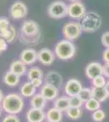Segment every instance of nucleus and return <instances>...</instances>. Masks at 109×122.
I'll list each match as a JSON object with an SVG mask.
<instances>
[{
  "label": "nucleus",
  "mask_w": 109,
  "mask_h": 122,
  "mask_svg": "<svg viewBox=\"0 0 109 122\" xmlns=\"http://www.w3.org/2000/svg\"><path fill=\"white\" fill-rule=\"evenodd\" d=\"M41 38L40 28L34 20H29L22 24L21 28V42L26 45H36Z\"/></svg>",
  "instance_id": "f257e3e1"
},
{
  "label": "nucleus",
  "mask_w": 109,
  "mask_h": 122,
  "mask_svg": "<svg viewBox=\"0 0 109 122\" xmlns=\"http://www.w3.org/2000/svg\"><path fill=\"white\" fill-rule=\"evenodd\" d=\"M82 29L85 33H94L100 29L102 18L94 11H87L86 15L80 20Z\"/></svg>",
  "instance_id": "f03ea898"
},
{
  "label": "nucleus",
  "mask_w": 109,
  "mask_h": 122,
  "mask_svg": "<svg viewBox=\"0 0 109 122\" xmlns=\"http://www.w3.org/2000/svg\"><path fill=\"white\" fill-rule=\"evenodd\" d=\"M3 111L9 114H18L24 107V100L21 95L17 94H10L3 98L2 102Z\"/></svg>",
  "instance_id": "7ed1b4c3"
},
{
  "label": "nucleus",
  "mask_w": 109,
  "mask_h": 122,
  "mask_svg": "<svg viewBox=\"0 0 109 122\" xmlns=\"http://www.w3.org/2000/svg\"><path fill=\"white\" fill-rule=\"evenodd\" d=\"M54 52L58 59L61 60H68L72 59L76 54V46L72 41L62 39L56 43Z\"/></svg>",
  "instance_id": "20e7f679"
},
{
  "label": "nucleus",
  "mask_w": 109,
  "mask_h": 122,
  "mask_svg": "<svg viewBox=\"0 0 109 122\" xmlns=\"http://www.w3.org/2000/svg\"><path fill=\"white\" fill-rule=\"evenodd\" d=\"M47 13L52 19L64 18L68 15V5L63 1L52 2L47 7Z\"/></svg>",
  "instance_id": "39448f33"
},
{
  "label": "nucleus",
  "mask_w": 109,
  "mask_h": 122,
  "mask_svg": "<svg viewBox=\"0 0 109 122\" xmlns=\"http://www.w3.org/2000/svg\"><path fill=\"white\" fill-rule=\"evenodd\" d=\"M82 32L83 31L80 23L75 22V21L65 23L62 29V33L64 38L67 40L72 41V42L80 38Z\"/></svg>",
  "instance_id": "423d86ee"
},
{
  "label": "nucleus",
  "mask_w": 109,
  "mask_h": 122,
  "mask_svg": "<svg viewBox=\"0 0 109 122\" xmlns=\"http://www.w3.org/2000/svg\"><path fill=\"white\" fill-rule=\"evenodd\" d=\"M87 12L86 7L81 1L72 2L68 5V15L74 20H81Z\"/></svg>",
  "instance_id": "0eeeda50"
},
{
  "label": "nucleus",
  "mask_w": 109,
  "mask_h": 122,
  "mask_svg": "<svg viewBox=\"0 0 109 122\" xmlns=\"http://www.w3.org/2000/svg\"><path fill=\"white\" fill-rule=\"evenodd\" d=\"M10 15L15 20H21L25 18L28 14V8L26 5L22 2L16 1L10 7Z\"/></svg>",
  "instance_id": "6e6552de"
},
{
  "label": "nucleus",
  "mask_w": 109,
  "mask_h": 122,
  "mask_svg": "<svg viewBox=\"0 0 109 122\" xmlns=\"http://www.w3.org/2000/svg\"><path fill=\"white\" fill-rule=\"evenodd\" d=\"M55 54L49 48H42L37 51V60L43 65H51L55 62Z\"/></svg>",
  "instance_id": "1a4fd4ad"
},
{
  "label": "nucleus",
  "mask_w": 109,
  "mask_h": 122,
  "mask_svg": "<svg viewBox=\"0 0 109 122\" xmlns=\"http://www.w3.org/2000/svg\"><path fill=\"white\" fill-rule=\"evenodd\" d=\"M82 88V85L80 81L73 78L66 82V85L64 86V91L68 97H73V96L78 95Z\"/></svg>",
  "instance_id": "9d476101"
},
{
  "label": "nucleus",
  "mask_w": 109,
  "mask_h": 122,
  "mask_svg": "<svg viewBox=\"0 0 109 122\" xmlns=\"http://www.w3.org/2000/svg\"><path fill=\"white\" fill-rule=\"evenodd\" d=\"M86 75L89 79L93 80L99 76L104 75L103 65L98 62H91L86 67Z\"/></svg>",
  "instance_id": "9b49d317"
},
{
  "label": "nucleus",
  "mask_w": 109,
  "mask_h": 122,
  "mask_svg": "<svg viewBox=\"0 0 109 122\" xmlns=\"http://www.w3.org/2000/svg\"><path fill=\"white\" fill-rule=\"evenodd\" d=\"M20 60L26 65L34 64L37 60V51L33 48L25 49L20 55Z\"/></svg>",
  "instance_id": "f8f14e48"
},
{
  "label": "nucleus",
  "mask_w": 109,
  "mask_h": 122,
  "mask_svg": "<svg viewBox=\"0 0 109 122\" xmlns=\"http://www.w3.org/2000/svg\"><path fill=\"white\" fill-rule=\"evenodd\" d=\"M40 94L47 100L51 101V100L57 99V96L59 94V89L51 84L45 83L44 85H42Z\"/></svg>",
  "instance_id": "ddd939ff"
},
{
  "label": "nucleus",
  "mask_w": 109,
  "mask_h": 122,
  "mask_svg": "<svg viewBox=\"0 0 109 122\" xmlns=\"http://www.w3.org/2000/svg\"><path fill=\"white\" fill-rule=\"evenodd\" d=\"M45 83H49L53 86H56L58 89L62 87L63 85V77L59 72H55V71H51L48 72L46 75L45 77Z\"/></svg>",
  "instance_id": "4468645a"
},
{
  "label": "nucleus",
  "mask_w": 109,
  "mask_h": 122,
  "mask_svg": "<svg viewBox=\"0 0 109 122\" xmlns=\"http://www.w3.org/2000/svg\"><path fill=\"white\" fill-rule=\"evenodd\" d=\"M45 117V113L42 109L32 107L27 112V120L29 122H42Z\"/></svg>",
  "instance_id": "2eb2a0df"
},
{
  "label": "nucleus",
  "mask_w": 109,
  "mask_h": 122,
  "mask_svg": "<svg viewBox=\"0 0 109 122\" xmlns=\"http://www.w3.org/2000/svg\"><path fill=\"white\" fill-rule=\"evenodd\" d=\"M10 71L15 74L21 76L26 73V64L20 60H15L10 65Z\"/></svg>",
  "instance_id": "dca6fc26"
},
{
  "label": "nucleus",
  "mask_w": 109,
  "mask_h": 122,
  "mask_svg": "<svg viewBox=\"0 0 109 122\" xmlns=\"http://www.w3.org/2000/svg\"><path fill=\"white\" fill-rule=\"evenodd\" d=\"M55 107L57 108L59 111L66 112L67 110L70 107V98H68V96H61L59 98L55 99Z\"/></svg>",
  "instance_id": "f3484780"
},
{
  "label": "nucleus",
  "mask_w": 109,
  "mask_h": 122,
  "mask_svg": "<svg viewBox=\"0 0 109 122\" xmlns=\"http://www.w3.org/2000/svg\"><path fill=\"white\" fill-rule=\"evenodd\" d=\"M46 117L48 122H60L63 119V114L62 112L54 107L47 112Z\"/></svg>",
  "instance_id": "a211bd4d"
},
{
  "label": "nucleus",
  "mask_w": 109,
  "mask_h": 122,
  "mask_svg": "<svg viewBox=\"0 0 109 122\" xmlns=\"http://www.w3.org/2000/svg\"><path fill=\"white\" fill-rule=\"evenodd\" d=\"M35 92H36V87L33 86L30 81L25 82L21 88V94L23 97H32L34 95Z\"/></svg>",
  "instance_id": "6ab92c4d"
},
{
  "label": "nucleus",
  "mask_w": 109,
  "mask_h": 122,
  "mask_svg": "<svg viewBox=\"0 0 109 122\" xmlns=\"http://www.w3.org/2000/svg\"><path fill=\"white\" fill-rule=\"evenodd\" d=\"M3 81L6 85L13 87L19 83L20 76L9 70L8 72H6L4 76H3Z\"/></svg>",
  "instance_id": "aec40b11"
},
{
  "label": "nucleus",
  "mask_w": 109,
  "mask_h": 122,
  "mask_svg": "<svg viewBox=\"0 0 109 122\" xmlns=\"http://www.w3.org/2000/svg\"><path fill=\"white\" fill-rule=\"evenodd\" d=\"M92 95L93 98H94L95 99L99 100L100 102H104L105 100L108 99L109 97L108 92H107L105 87L103 88H97V87H93L92 88Z\"/></svg>",
  "instance_id": "412c9836"
},
{
  "label": "nucleus",
  "mask_w": 109,
  "mask_h": 122,
  "mask_svg": "<svg viewBox=\"0 0 109 122\" xmlns=\"http://www.w3.org/2000/svg\"><path fill=\"white\" fill-rule=\"evenodd\" d=\"M46 103H47V99L41 94H34L30 101L32 107L37 108V109H43L46 106Z\"/></svg>",
  "instance_id": "4be33fe9"
},
{
  "label": "nucleus",
  "mask_w": 109,
  "mask_h": 122,
  "mask_svg": "<svg viewBox=\"0 0 109 122\" xmlns=\"http://www.w3.org/2000/svg\"><path fill=\"white\" fill-rule=\"evenodd\" d=\"M43 72L40 68L37 67H32L28 71V79L29 81H32L37 78H42Z\"/></svg>",
  "instance_id": "5701e85b"
},
{
  "label": "nucleus",
  "mask_w": 109,
  "mask_h": 122,
  "mask_svg": "<svg viewBox=\"0 0 109 122\" xmlns=\"http://www.w3.org/2000/svg\"><path fill=\"white\" fill-rule=\"evenodd\" d=\"M67 116L68 118L72 120H78L79 118L82 117V111L81 108L79 107H70L68 110L66 111Z\"/></svg>",
  "instance_id": "b1692460"
},
{
  "label": "nucleus",
  "mask_w": 109,
  "mask_h": 122,
  "mask_svg": "<svg viewBox=\"0 0 109 122\" xmlns=\"http://www.w3.org/2000/svg\"><path fill=\"white\" fill-rule=\"evenodd\" d=\"M85 107L88 111L94 112L98 109H100V102L94 98H91L90 99L85 103Z\"/></svg>",
  "instance_id": "393cba45"
},
{
  "label": "nucleus",
  "mask_w": 109,
  "mask_h": 122,
  "mask_svg": "<svg viewBox=\"0 0 109 122\" xmlns=\"http://www.w3.org/2000/svg\"><path fill=\"white\" fill-rule=\"evenodd\" d=\"M78 96L84 103H86L89 99L93 98L92 89H90V88H82V90H81V92L79 93Z\"/></svg>",
  "instance_id": "a878e982"
},
{
  "label": "nucleus",
  "mask_w": 109,
  "mask_h": 122,
  "mask_svg": "<svg viewBox=\"0 0 109 122\" xmlns=\"http://www.w3.org/2000/svg\"><path fill=\"white\" fill-rule=\"evenodd\" d=\"M106 83H107L106 77H105L104 75L99 76H97V77L94 78V79L92 80L93 87H97V88L105 87Z\"/></svg>",
  "instance_id": "bb28decb"
},
{
  "label": "nucleus",
  "mask_w": 109,
  "mask_h": 122,
  "mask_svg": "<svg viewBox=\"0 0 109 122\" xmlns=\"http://www.w3.org/2000/svg\"><path fill=\"white\" fill-rule=\"evenodd\" d=\"M105 117H106V114H105L104 112L101 109H98V110H96V111H94L92 115L93 120L95 122L103 121L105 119Z\"/></svg>",
  "instance_id": "cd10ccee"
},
{
  "label": "nucleus",
  "mask_w": 109,
  "mask_h": 122,
  "mask_svg": "<svg viewBox=\"0 0 109 122\" xmlns=\"http://www.w3.org/2000/svg\"><path fill=\"white\" fill-rule=\"evenodd\" d=\"M83 103H84V102L80 99V97L78 95L70 97V107L81 108L82 107Z\"/></svg>",
  "instance_id": "c85d7f7f"
},
{
  "label": "nucleus",
  "mask_w": 109,
  "mask_h": 122,
  "mask_svg": "<svg viewBox=\"0 0 109 122\" xmlns=\"http://www.w3.org/2000/svg\"><path fill=\"white\" fill-rule=\"evenodd\" d=\"M10 21L7 17L6 16H0V30H5L9 29L10 27Z\"/></svg>",
  "instance_id": "c756f323"
},
{
  "label": "nucleus",
  "mask_w": 109,
  "mask_h": 122,
  "mask_svg": "<svg viewBox=\"0 0 109 122\" xmlns=\"http://www.w3.org/2000/svg\"><path fill=\"white\" fill-rule=\"evenodd\" d=\"M17 36V33H16V29L14 28L12 25H11L9 28V34H8V37H7V38L6 39L7 40V42L8 43H11L14 40L16 39Z\"/></svg>",
  "instance_id": "7c9ffc66"
},
{
  "label": "nucleus",
  "mask_w": 109,
  "mask_h": 122,
  "mask_svg": "<svg viewBox=\"0 0 109 122\" xmlns=\"http://www.w3.org/2000/svg\"><path fill=\"white\" fill-rule=\"evenodd\" d=\"M101 43L105 48H109V31L104 33L101 36Z\"/></svg>",
  "instance_id": "2f4dec72"
},
{
  "label": "nucleus",
  "mask_w": 109,
  "mask_h": 122,
  "mask_svg": "<svg viewBox=\"0 0 109 122\" xmlns=\"http://www.w3.org/2000/svg\"><path fill=\"white\" fill-rule=\"evenodd\" d=\"M3 122H20V120L16 116L13 115V114H10V115L4 117Z\"/></svg>",
  "instance_id": "473e14b6"
},
{
  "label": "nucleus",
  "mask_w": 109,
  "mask_h": 122,
  "mask_svg": "<svg viewBox=\"0 0 109 122\" xmlns=\"http://www.w3.org/2000/svg\"><path fill=\"white\" fill-rule=\"evenodd\" d=\"M7 44H8V42H7L5 38H0V51H5L7 49Z\"/></svg>",
  "instance_id": "72a5a7b5"
},
{
  "label": "nucleus",
  "mask_w": 109,
  "mask_h": 122,
  "mask_svg": "<svg viewBox=\"0 0 109 122\" xmlns=\"http://www.w3.org/2000/svg\"><path fill=\"white\" fill-rule=\"evenodd\" d=\"M103 60L105 63L109 64V48H105L103 52Z\"/></svg>",
  "instance_id": "f704fd0d"
},
{
  "label": "nucleus",
  "mask_w": 109,
  "mask_h": 122,
  "mask_svg": "<svg viewBox=\"0 0 109 122\" xmlns=\"http://www.w3.org/2000/svg\"><path fill=\"white\" fill-rule=\"evenodd\" d=\"M30 81L32 82V84L35 87L38 88V87H40L42 86V78H37V79L32 80V81Z\"/></svg>",
  "instance_id": "c9c22d12"
},
{
  "label": "nucleus",
  "mask_w": 109,
  "mask_h": 122,
  "mask_svg": "<svg viewBox=\"0 0 109 122\" xmlns=\"http://www.w3.org/2000/svg\"><path fill=\"white\" fill-rule=\"evenodd\" d=\"M103 70H104V76L106 78H109V64L105 63L104 65H103Z\"/></svg>",
  "instance_id": "e433bc0d"
},
{
  "label": "nucleus",
  "mask_w": 109,
  "mask_h": 122,
  "mask_svg": "<svg viewBox=\"0 0 109 122\" xmlns=\"http://www.w3.org/2000/svg\"><path fill=\"white\" fill-rule=\"evenodd\" d=\"M105 89H106L107 90V92H108V96H109V80L107 81V83H106V86H105Z\"/></svg>",
  "instance_id": "4c0bfd02"
},
{
  "label": "nucleus",
  "mask_w": 109,
  "mask_h": 122,
  "mask_svg": "<svg viewBox=\"0 0 109 122\" xmlns=\"http://www.w3.org/2000/svg\"><path fill=\"white\" fill-rule=\"evenodd\" d=\"M3 92L1 91V90H0V103H2V102H3Z\"/></svg>",
  "instance_id": "58836bf2"
},
{
  "label": "nucleus",
  "mask_w": 109,
  "mask_h": 122,
  "mask_svg": "<svg viewBox=\"0 0 109 122\" xmlns=\"http://www.w3.org/2000/svg\"><path fill=\"white\" fill-rule=\"evenodd\" d=\"M3 106L2 105H0V117H1V116H2V112H3Z\"/></svg>",
  "instance_id": "ea45409f"
},
{
  "label": "nucleus",
  "mask_w": 109,
  "mask_h": 122,
  "mask_svg": "<svg viewBox=\"0 0 109 122\" xmlns=\"http://www.w3.org/2000/svg\"><path fill=\"white\" fill-rule=\"evenodd\" d=\"M68 1H70L72 3V2H77V1H80V0H68Z\"/></svg>",
  "instance_id": "a19ab883"
},
{
  "label": "nucleus",
  "mask_w": 109,
  "mask_h": 122,
  "mask_svg": "<svg viewBox=\"0 0 109 122\" xmlns=\"http://www.w3.org/2000/svg\"><path fill=\"white\" fill-rule=\"evenodd\" d=\"M0 38H2V36H1V33H0Z\"/></svg>",
  "instance_id": "79ce46f5"
},
{
  "label": "nucleus",
  "mask_w": 109,
  "mask_h": 122,
  "mask_svg": "<svg viewBox=\"0 0 109 122\" xmlns=\"http://www.w3.org/2000/svg\"><path fill=\"white\" fill-rule=\"evenodd\" d=\"M1 53H2V52H1V51H0V54H1Z\"/></svg>",
  "instance_id": "37998d69"
}]
</instances>
